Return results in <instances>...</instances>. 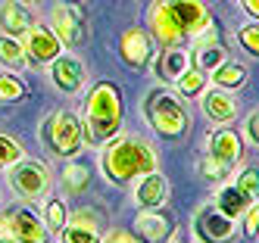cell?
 Here are the masks:
<instances>
[{"mask_svg": "<svg viewBox=\"0 0 259 243\" xmlns=\"http://www.w3.org/2000/svg\"><path fill=\"white\" fill-rule=\"evenodd\" d=\"M122 90L113 81H97L84 97V119H81V134L88 147H103L109 137L119 134L122 128Z\"/></svg>", "mask_w": 259, "mask_h": 243, "instance_id": "1", "label": "cell"}, {"mask_svg": "<svg viewBox=\"0 0 259 243\" xmlns=\"http://www.w3.org/2000/svg\"><path fill=\"white\" fill-rule=\"evenodd\" d=\"M100 168L113 184H128V181H135L147 172H156V153L141 137L116 134L100 150Z\"/></svg>", "mask_w": 259, "mask_h": 243, "instance_id": "2", "label": "cell"}, {"mask_svg": "<svg viewBox=\"0 0 259 243\" xmlns=\"http://www.w3.org/2000/svg\"><path fill=\"white\" fill-rule=\"evenodd\" d=\"M144 119L150 122V128L162 137H181L191 128V112L184 106V97H178L175 90L153 87L144 97Z\"/></svg>", "mask_w": 259, "mask_h": 243, "instance_id": "3", "label": "cell"}, {"mask_svg": "<svg viewBox=\"0 0 259 243\" xmlns=\"http://www.w3.org/2000/svg\"><path fill=\"white\" fill-rule=\"evenodd\" d=\"M41 140L53 156L60 159H72L81 153L84 147V134H81V119L69 109H53L41 125Z\"/></svg>", "mask_w": 259, "mask_h": 243, "instance_id": "4", "label": "cell"}, {"mask_svg": "<svg viewBox=\"0 0 259 243\" xmlns=\"http://www.w3.org/2000/svg\"><path fill=\"white\" fill-rule=\"evenodd\" d=\"M7 184L22 200H44L50 190V168L41 159H19L7 168Z\"/></svg>", "mask_w": 259, "mask_h": 243, "instance_id": "5", "label": "cell"}, {"mask_svg": "<svg viewBox=\"0 0 259 243\" xmlns=\"http://www.w3.org/2000/svg\"><path fill=\"white\" fill-rule=\"evenodd\" d=\"M147 34H150L162 50L165 47H181L188 41V34H184L181 22L175 19L169 0H153L150 4V10H147Z\"/></svg>", "mask_w": 259, "mask_h": 243, "instance_id": "6", "label": "cell"}, {"mask_svg": "<svg viewBox=\"0 0 259 243\" xmlns=\"http://www.w3.org/2000/svg\"><path fill=\"white\" fill-rule=\"evenodd\" d=\"M50 31L60 37V44L63 47H81L84 44V37H88V31H84V13H81V7L78 4H57L50 10Z\"/></svg>", "mask_w": 259, "mask_h": 243, "instance_id": "7", "label": "cell"}, {"mask_svg": "<svg viewBox=\"0 0 259 243\" xmlns=\"http://www.w3.org/2000/svg\"><path fill=\"white\" fill-rule=\"evenodd\" d=\"M194 234L203 243H231L237 237V224H234V218L222 215L212 203V206H203L194 215Z\"/></svg>", "mask_w": 259, "mask_h": 243, "instance_id": "8", "label": "cell"}, {"mask_svg": "<svg viewBox=\"0 0 259 243\" xmlns=\"http://www.w3.org/2000/svg\"><path fill=\"white\" fill-rule=\"evenodd\" d=\"M119 56H122V63L132 69V72H141L150 66L153 60V37L147 34V28H125L122 37H119Z\"/></svg>", "mask_w": 259, "mask_h": 243, "instance_id": "9", "label": "cell"}, {"mask_svg": "<svg viewBox=\"0 0 259 243\" xmlns=\"http://www.w3.org/2000/svg\"><path fill=\"white\" fill-rule=\"evenodd\" d=\"M0 234H10L19 243H47L44 221L28 209H10L4 218H0Z\"/></svg>", "mask_w": 259, "mask_h": 243, "instance_id": "10", "label": "cell"}, {"mask_svg": "<svg viewBox=\"0 0 259 243\" xmlns=\"http://www.w3.org/2000/svg\"><path fill=\"white\" fill-rule=\"evenodd\" d=\"M22 47H25L28 63H34V66H50V63H53V60H57V56L63 53L60 37L53 34L47 25H41V22H34V25L25 31Z\"/></svg>", "mask_w": 259, "mask_h": 243, "instance_id": "11", "label": "cell"}, {"mask_svg": "<svg viewBox=\"0 0 259 243\" xmlns=\"http://www.w3.org/2000/svg\"><path fill=\"white\" fill-rule=\"evenodd\" d=\"M50 81L63 93H81L84 84H88L84 63L78 60V56H72V53H60L57 60L50 63Z\"/></svg>", "mask_w": 259, "mask_h": 243, "instance_id": "12", "label": "cell"}, {"mask_svg": "<svg viewBox=\"0 0 259 243\" xmlns=\"http://www.w3.org/2000/svg\"><path fill=\"white\" fill-rule=\"evenodd\" d=\"M169 7H172L175 19L181 22V28H184V34H188V37H200L203 31L215 28L212 13L206 10L203 0H169Z\"/></svg>", "mask_w": 259, "mask_h": 243, "instance_id": "13", "label": "cell"}, {"mask_svg": "<svg viewBox=\"0 0 259 243\" xmlns=\"http://www.w3.org/2000/svg\"><path fill=\"white\" fill-rule=\"evenodd\" d=\"M228 60V50L225 44L215 37V28L203 31L200 37H194V50H191V66H197L200 72H212L222 63Z\"/></svg>", "mask_w": 259, "mask_h": 243, "instance_id": "14", "label": "cell"}, {"mask_svg": "<svg viewBox=\"0 0 259 243\" xmlns=\"http://www.w3.org/2000/svg\"><path fill=\"white\" fill-rule=\"evenodd\" d=\"M135 231L144 243H162L172 237V218L162 209H141L135 218Z\"/></svg>", "mask_w": 259, "mask_h": 243, "instance_id": "15", "label": "cell"}, {"mask_svg": "<svg viewBox=\"0 0 259 243\" xmlns=\"http://www.w3.org/2000/svg\"><path fill=\"white\" fill-rule=\"evenodd\" d=\"M165 200H169V181L159 172H147L141 175L138 187H135V203L141 209H162Z\"/></svg>", "mask_w": 259, "mask_h": 243, "instance_id": "16", "label": "cell"}, {"mask_svg": "<svg viewBox=\"0 0 259 243\" xmlns=\"http://www.w3.org/2000/svg\"><path fill=\"white\" fill-rule=\"evenodd\" d=\"M200 106H203V116L209 122H215V125H228L237 116V100L231 97V90H222V87L203 90Z\"/></svg>", "mask_w": 259, "mask_h": 243, "instance_id": "17", "label": "cell"}, {"mask_svg": "<svg viewBox=\"0 0 259 243\" xmlns=\"http://www.w3.org/2000/svg\"><path fill=\"white\" fill-rule=\"evenodd\" d=\"M60 240H63V243H100L103 234H100V228H97V218L91 215L88 209H81L78 215H72L69 224L60 231Z\"/></svg>", "mask_w": 259, "mask_h": 243, "instance_id": "18", "label": "cell"}, {"mask_svg": "<svg viewBox=\"0 0 259 243\" xmlns=\"http://www.w3.org/2000/svg\"><path fill=\"white\" fill-rule=\"evenodd\" d=\"M206 153L219 156V159H228V162H240L244 159V140H240V134L231 131V128L212 131L206 137Z\"/></svg>", "mask_w": 259, "mask_h": 243, "instance_id": "19", "label": "cell"}, {"mask_svg": "<svg viewBox=\"0 0 259 243\" xmlns=\"http://www.w3.org/2000/svg\"><path fill=\"white\" fill-rule=\"evenodd\" d=\"M34 25V16L28 13L25 4H19V0H10V4L0 7V28H4L7 34L13 37H25V31Z\"/></svg>", "mask_w": 259, "mask_h": 243, "instance_id": "20", "label": "cell"}, {"mask_svg": "<svg viewBox=\"0 0 259 243\" xmlns=\"http://www.w3.org/2000/svg\"><path fill=\"white\" fill-rule=\"evenodd\" d=\"M191 66V53L181 47H165L156 56V78L162 81H178V75Z\"/></svg>", "mask_w": 259, "mask_h": 243, "instance_id": "21", "label": "cell"}, {"mask_svg": "<svg viewBox=\"0 0 259 243\" xmlns=\"http://www.w3.org/2000/svg\"><path fill=\"white\" fill-rule=\"evenodd\" d=\"M250 206H253V200L244 193V190H240V187L237 184H225V187H222V190L215 193V209L222 212V215H228V218H240V215H244L247 209H250Z\"/></svg>", "mask_w": 259, "mask_h": 243, "instance_id": "22", "label": "cell"}, {"mask_svg": "<svg viewBox=\"0 0 259 243\" xmlns=\"http://www.w3.org/2000/svg\"><path fill=\"white\" fill-rule=\"evenodd\" d=\"M0 66L7 72H19L28 66V56H25V47L19 37H13L7 31H0Z\"/></svg>", "mask_w": 259, "mask_h": 243, "instance_id": "23", "label": "cell"}, {"mask_svg": "<svg viewBox=\"0 0 259 243\" xmlns=\"http://www.w3.org/2000/svg\"><path fill=\"white\" fill-rule=\"evenodd\" d=\"M209 75H212V87H222V90H240V87L247 84V66L231 63V60H225L219 69H212Z\"/></svg>", "mask_w": 259, "mask_h": 243, "instance_id": "24", "label": "cell"}, {"mask_svg": "<svg viewBox=\"0 0 259 243\" xmlns=\"http://www.w3.org/2000/svg\"><path fill=\"white\" fill-rule=\"evenodd\" d=\"M88 184H91V168L84 162L69 159L66 168H63V190L75 197V193H84L88 190Z\"/></svg>", "mask_w": 259, "mask_h": 243, "instance_id": "25", "label": "cell"}, {"mask_svg": "<svg viewBox=\"0 0 259 243\" xmlns=\"http://www.w3.org/2000/svg\"><path fill=\"white\" fill-rule=\"evenodd\" d=\"M175 87H178V97L191 100V97H197V93H203V87H206V72H200L197 66H188L178 75Z\"/></svg>", "mask_w": 259, "mask_h": 243, "instance_id": "26", "label": "cell"}, {"mask_svg": "<svg viewBox=\"0 0 259 243\" xmlns=\"http://www.w3.org/2000/svg\"><path fill=\"white\" fill-rule=\"evenodd\" d=\"M41 221H44L47 231H53V234L60 237V231L69 224V209H66V203H63L60 197L47 200V203H44V218H41Z\"/></svg>", "mask_w": 259, "mask_h": 243, "instance_id": "27", "label": "cell"}, {"mask_svg": "<svg viewBox=\"0 0 259 243\" xmlns=\"http://www.w3.org/2000/svg\"><path fill=\"white\" fill-rule=\"evenodd\" d=\"M197 172L206 178V181H228V178H231V172H234V162L219 159V156H209V153H206V156L200 159Z\"/></svg>", "mask_w": 259, "mask_h": 243, "instance_id": "28", "label": "cell"}, {"mask_svg": "<svg viewBox=\"0 0 259 243\" xmlns=\"http://www.w3.org/2000/svg\"><path fill=\"white\" fill-rule=\"evenodd\" d=\"M25 97V84L16 72H0V103H16Z\"/></svg>", "mask_w": 259, "mask_h": 243, "instance_id": "29", "label": "cell"}, {"mask_svg": "<svg viewBox=\"0 0 259 243\" xmlns=\"http://www.w3.org/2000/svg\"><path fill=\"white\" fill-rule=\"evenodd\" d=\"M19 159H25L22 143L13 140V137H7V134H0V168H10V165H16Z\"/></svg>", "mask_w": 259, "mask_h": 243, "instance_id": "30", "label": "cell"}, {"mask_svg": "<svg viewBox=\"0 0 259 243\" xmlns=\"http://www.w3.org/2000/svg\"><path fill=\"white\" fill-rule=\"evenodd\" d=\"M240 190H244L253 203H259V165H250V168H244V172L237 175V181H234Z\"/></svg>", "mask_w": 259, "mask_h": 243, "instance_id": "31", "label": "cell"}, {"mask_svg": "<svg viewBox=\"0 0 259 243\" xmlns=\"http://www.w3.org/2000/svg\"><path fill=\"white\" fill-rule=\"evenodd\" d=\"M237 41H240V47H244L247 53L259 56V19H253V22H247L237 31Z\"/></svg>", "mask_w": 259, "mask_h": 243, "instance_id": "32", "label": "cell"}, {"mask_svg": "<svg viewBox=\"0 0 259 243\" xmlns=\"http://www.w3.org/2000/svg\"><path fill=\"white\" fill-rule=\"evenodd\" d=\"M240 218H244V234H247V237H256V234H259V206L253 203Z\"/></svg>", "mask_w": 259, "mask_h": 243, "instance_id": "33", "label": "cell"}, {"mask_svg": "<svg viewBox=\"0 0 259 243\" xmlns=\"http://www.w3.org/2000/svg\"><path fill=\"white\" fill-rule=\"evenodd\" d=\"M244 134H247V140L259 150V109H253L250 116H247V122H244Z\"/></svg>", "mask_w": 259, "mask_h": 243, "instance_id": "34", "label": "cell"}, {"mask_svg": "<svg viewBox=\"0 0 259 243\" xmlns=\"http://www.w3.org/2000/svg\"><path fill=\"white\" fill-rule=\"evenodd\" d=\"M100 243H144V240H141L138 234H132V231H119V228H113Z\"/></svg>", "mask_w": 259, "mask_h": 243, "instance_id": "35", "label": "cell"}, {"mask_svg": "<svg viewBox=\"0 0 259 243\" xmlns=\"http://www.w3.org/2000/svg\"><path fill=\"white\" fill-rule=\"evenodd\" d=\"M240 7H244L250 19H259V0H240Z\"/></svg>", "mask_w": 259, "mask_h": 243, "instance_id": "36", "label": "cell"}, {"mask_svg": "<svg viewBox=\"0 0 259 243\" xmlns=\"http://www.w3.org/2000/svg\"><path fill=\"white\" fill-rule=\"evenodd\" d=\"M0 243H19V240H13L10 234H0Z\"/></svg>", "mask_w": 259, "mask_h": 243, "instance_id": "37", "label": "cell"}, {"mask_svg": "<svg viewBox=\"0 0 259 243\" xmlns=\"http://www.w3.org/2000/svg\"><path fill=\"white\" fill-rule=\"evenodd\" d=\"M169 243H181V240H178V237H169Z\"/></svg>", "mask_w": 259, "mask_h": 243, "instance_id": "38", "label": "cell"}, {"mask_svg": "<svg viewBox=\"0 0 259 243\" xmlns=\"http://www.w3.org/2000/svg\"><path fill=\"white\" fill-rule=\"evenodd\" d=\"M19 4H25V7H28V4H34V0H19Z\"/></svg>", "mask_w": 259, "mask_h": 243, "instance_id": "39", "label": "cell"}, {"mask_svg": "<svg viewBox=\"0 0 259 243\" xmlns=\"http://www.w3.org/2000/svg\"><path fill=\"white\" fill-rule=\"evenodd\" d=\"M72 4H78V0H72Z\"/></svg>", "mask_w": 259, "mask_h": 243, "instance_id": "40", "label": "cell"}]
</instances>
